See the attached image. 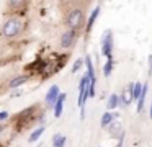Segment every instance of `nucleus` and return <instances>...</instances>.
<instances>
[{"mask_svg":"<svg viewBox=\"0 0 152 147\" xmlns=\"http://www.w3.org/2000/svg\"><path fill=\"white\" fill-rule=\"evenodd\" d=\"M75 41H77V31H74V29H67V31L61 36V46H62L64 49L72 48Z\"/></svg>","mask_w":152,"mask_h":147,"instance_id":"obj_5","label":"nucleus"},{"mask_svg":"<svg viewBox=\"0 0 152 147\" xmlns=\"http://www.w3.org/2000/svg\"><path fill=\"white\" fill-rule=\"evenodd\" d=\"M115 119V116H113V113H103L102 116V127H108L110 124H111V121Z\"/></svg>","mask_w":152,"mask_h":147,"instance_id":"obj_17","label":"nucleus"},{"mask_svg":"<svg viewBox=\"0 0 152 147\" xmlns=\"http://www.w3.org/2000/svg\"><path fill=\"white\" fill-rule=\"evenodd\" d=\"M23 31V20L21 18H10L5 21L4 28H2V36L4 38H15Z\"/></svg>","mask_w":152,"mask_h":147,"instance_id":"obj_1","label":"nucleus"},{"mask_svg":"<svg viewBox=\"0 0 152 147\" xmlns=\"http://www.w3.org/2000/svg\"><path fill=\"white\" fill-rule=\"evenodd\" d=\"M28 80H30V77H28V75H18V77L12 78L10 83H8V87H10V88H17V87H20V85L26 83Z\"/></svg>","mask_w":152,"mask_h":147,"instance_id":"obj_11","label":"nucleus"},{"mask_svg":"<svg viewBox=\"0 0 152 147\" xmlns=\"http://www.w3.org/2000/svg\"><path fill=\"white\" fill-rule=\"evenodd\" d=\"M149 75H152V54L149 56Z\"/></svg>","mask_w":152,"mask_h":147,"instance_id":"obj_24","label":"nucleus"},{"mask_svg":"<svg viewBox=\"0 0 152 147\" xmlns=\"http://www.w3.org/2000/svg\"><path fill=\"white\" fill-rule=\"evenodd\" d=\"M2 132H4V126L0 124V136H2Z\"/></svg>","mask_w":152,"mask_h":147,"instance_id":"obj_25","label":"nucleus"},{"mask_svg":"<svg viewBox=\"0 0 152 147\" xmlns=\"http://www.w3.org/2000/svg\"><path fill=\"white\" fill-rule=\"evenodd\" d=\"M82 64H83V59H77V61L74 62V65H72V72H77L80 67H82Z\"/></svg>","mask_w":152,"mask_h":147,"instance_id":"obj_22","label":"nucleus"},{"mask_svg":"<svg viewBox=\"0 0 152 147\" xmlns=\"http://www.w3.org/2000/svg\"><path fill=\"white\" fill-rule=\"evenodd\" d=\"M64 144H66V137H64L62 134H56V136L53 137V146L54 147H64Z\"/></svg>","mask_w":152,"mask_h":147,"instance_id":"obj_18","label":"nucleus"},{"mask_svg":"<svg viewBox=\"0 0 152 147\" xmlns=\"http://www.w3.org/2000/svg\"><path fill=\"white\" fill-rule=\"evenodd\" d=\"M141 91H142V83H141V82H136V83H132V100H139V97H141Z\"/></svg>","mask_w":152,"mask_h":147,"instance_id":"obj_16","label":"nucleus"},{"mask_svg":"<svg viewBox=\"0 0 152 147\" xmlns=\"http://www.w3.org/2000/svg\"><path fill=\"white\" fill-rule=\"evenodd\" d=\"M44 131H46V127H44V126H41V127H38V129H34L33 132L30 134V139H28V140H30V142H36V140L39 139L41 136H43Z\"/></svg>","mask_w":152,"mask_h":147,"instance_id":"obj_13","label":"nucleus"},{"mask_svg":"<svg viewBox=\"0 0 152 147\" xmlns=\"http://www.w3.org/2000/svg\"><path fill=\"white\" fill-rule=\"evenodd\" d=\"M111 49H113V34L110 29H106L102 38V52L103 56H106V59L111 57Z\"/></svg>","mask_w":152,"mask_h":147,"instance_id":"obj_4","label":"nucleus"},{"mask_svg":"<svg viewBox=\"0 0 152 147\" xmlns=\"http://www.w3.org/2000/svg\"><path fill=\"white\" fill-rule=\"evenodd\" d=\"M119 100H121L119 103H123V105H131L132 101H134V100H132V83L129 85L124 91H123V95H121V98H119Z\"/></svg>","mask_w":152,"mask_h":147,"instance_id":"obj_10","label":"nucleus"},{"mask_svg":"<svg viewBox=\"0 0 152 147\" xmlns=\"http://www.w3.org/2000/svg\"><path fill=\"white\" fill-rule=\"evenodd\" d=\"M98 15H100V7H96V8L92 12L90 18H88V23H87V31L92 29V26H93V23H95V20H96V16H98Z\"/></svg>","mask_w":152,"mask_h":147,"instance_id":"obj_15","label":"nucleus"},{"mask_svg":"<svg viewBox=\"0 0 152 147\" xmlns=\"http://www.w3.org/2000/svg\"><path fill=\"white\" fill-rule=\"evenodd\" d=\"M66 93H61L59 97H57V101L56 105H54V118H59L61 114H62V108H64V101H66Z\"/></svg>","mask_w":152,"mask_h":147,"instance_id":"obj_9","label":"nucleus"},{"mask_svg":"<svg viewBox=\"0 0 152 147\" xmlns=\"http://www.w3.org/2000/svg\"><path fill=\"white\" fill-rule=\"evenodd\" d=\"M145 95H147V83L142 85V91H141V97L137 100V113H141L144 110V101H145Z\"/></svg>","mask_w":152,"mask_h":147,"instance_id":"obj_12","label":"nucleus"},{"mask_svg":"<svg viewBox=\"0 0 152 147\" xmlns=\"http://www.w3.org/2000/svg\"><path fill=\"white\" fill-rule=\"evenodd\" d=\"M95 85H96V80H95V78H90V83H88V97H95Z\"/></svg>","mask_w":152,"mask_h":147,"instance_id":"obj_21","label":"nucleus"},{"mask_svg":"<svg viewBox=\"0 0 152 147\" xmlns=\"http://www.w3.org/2000/svg\"><path fill=\"white\" fill-rule=\"evenodd\" d=\"M116 147H123V140H119V142H118V146H116Z\"/></svg>","mask_w":152,"mask_h":147,"instance_id":"obj_26","label":"nucleus"},{"mask_svg":"<svg viewBox=\"0 0 152 147\" xmlns=\"http://www.w3.org/2000/svg\"><path fill=\"white\" fill-rule=\"evenodd\" d=\"M28 5V0H7V7L12 12H21Z\"/></svg>","mask_w":152,"mask_h":147,"instance_id":"obj_8","label":"nucleus"},{"mask_svg":"<svg viewBox=\"0 0 152 147\" xmlns=\"http://www.w3.org/2000/svg\"><path fill=\"white\" fill-rule=\"evenodd\" d=\"M110 134H111L113 137H118V140L124 139V131H123L119 121H116V119L111 121V124H110Z\"/></svg>","mask_w":152,"mask_h":147,"instance_id":"obj_6","label":"nucleus"},{"mask_svg":"<svg viewBox=\"0 0 152 147\" xmlns=\"http://www.w3.org/2000/svg\"><path fill=\"white\" fill-rule=\"evenodd\" d=\"M87 64V77L88 78H95V72H93V65H92V59L87 56V59H83Z\"/></svg>","mask_w":152,"mask_h":147,"instance_id":"obj_19","label":"nucleus"},{"mask_svg":"<svg viewBox=\"0 0 152 147\" xmlns=\"http://www.w3.org/2000/svg\"><path fill=\"white\" fill-rule=\"evenodd\" d=\"M59 95H61L59 87H57V85H53V87L49 88V91L46 93V103H48V106H53L54 108V105H56L57 97H59Z\"/></svg>","mask_w":152,"mask_h":147,"instance_id":"obj_7","label":"nucleus"},{"mask_svg":"<svg viewBox=\"0 0 152 147\" xmlns=\"http://www.w3.org/2000/svg\"><path fill=\"white\" fill-rule=\"evenodd\" d=\"M111 70H113V56L106 59V64H105V67H103V74H105V77H110Z\"/></svg>","mask_w":152,"mask_h":147,"instance_id":"obj_20","label":"nucleus"},{"mask_svg":"<svg viewBox=\"0 0 152 147\" xmlns=\"http://www.w3.org/2000/svg\"><path fill=\"white\" fill-rule=\"evenodd\" d=\"M83 21H85V16H83V12L80 8H74L72 12L67 15V18H66L67 28L74 29V31H77V29L83 25Z\"/></svg>","mask_w":152,"mask_h":147,"instance_id":"obj_2","label":"nucleus"},{"mask_svg":"<svg viewBox=\"0 0 152 147\" xmlns=\"http://www.w3.org/2000/svg\"><path fill=\"white\" fill-rule=\"evenodd\" d=\"M88 83H90V78L87 77H82V80H80V85H79V106L83 110V106H85V101L87 98H88Z\"/></svg>","mask_w":152,"mask_h":147,"instance_id":"obj_3","label":"nucleus"},{"mask_svg":"<svg viewBox=\"0 0 152 147\" xmlns=\"http://www.w3.org/2000/svg\"><path fill=\"white\" fill-rule=\"evenodd\" d=\"M119 105V97L118 95H110V98H108V103H106V106H108V110H115L116 106Z\"/></svg>","mask_w":152,"mask_h":147,"instance_id":"obj_14","label":"nucleus"},{"mask_svg":"<svg viewBox=\"0 0 152 147\" xmlns=\"http://www.w3.org/2000/svg\"><path fill=\"white\" fill-rule=\"evenodd\" d=\"M149 114H151V118H152V103H151V113H149Z\"/></svg>","mask_w":152,"mask_h":147,"instance_id":"obj_27","label":"nucleus"},{"mask_svg":"<svg viewBox=\"0 0 152 147\" xmlns=\"http://www.w3.org/2000/svg\"><path fill=\"white\" fill-rule=\"evenodd\" d=\"M7 118H8V113H7V111H0V121L7 119Z\"/></svg>","mask_w":152,"mask_h":147,"instance_id":"obj_23","label":"nucleus"}]
</instances>
